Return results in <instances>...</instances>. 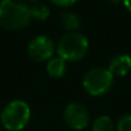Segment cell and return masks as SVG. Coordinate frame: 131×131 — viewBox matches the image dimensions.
Segmentation results:
<instances>
[{"mask_svg": "<svg viewBox=\"0 0 131 131\" xmlns=\"http://www.w3.org/2000/svg\"><path fill=\"white\" fill-rule=\"evenodd\" d=\"M31 21L30 7L21 0L0 2V26L5 30L17 31L28 26Z\"/></svg>", "mask_w": 131, "mask_h": 131, "instance_id": "1", "label": "cell"}, {"mask_svg": "<svg viewBox=\"0 0 131 131\" xmlns=\"http://www.w3.org/2000/svg\"><path fill=\"white\" fill-rule=\"evenodd\" d=\"M55 51L66 62H79L89 51V40L80 32H67L59 39Z\"/></svg>", "mask_w": 131, "mask_h": 131, "instance_id": "2", "label": "cell"}, {"mask_svg": "<svg viewBox=\"0 0 131 131\" xmlns=\"http://www.w3.org/2000/svg\"><path fill=\"white\" fill-rule=\"evenodd\" d=\"M31 118L30 105L25 100H13L8 103L2 113H0V122L3 127L8 131H21L23 130Z\"/></svg>", "mask_w": 131, "mask_h": 131, "instance_id": "3", "label": "cell"}, {"mask_svg": "<svg viewBox=\"0 0 131 131\" xmlns=\"http://www.w3.org/2000/svg\"><path fill=\"white\" fill-rule=\"evenodd\" d=\"M113 75L109 72L108 68L104 67H94L90 68L84 79L82 86L85 91L91 96H102L105 95L113 86Z\"/></svg>", "mask_w": 131, "mask_h": 131, "instance_id": "4", "label": "cell"}, {"mask_svg": "<svg viewBox=\"0 0 131 131\" xmlns=\"http://www.w3.org/2000/svg\"><path fill=\"white\" fill-rule=\"evenodd\" d=\"M27 53L34 62H46L51 59L53 54L55 53V44L49 36L39 35L30 41L27 46Z\"/></svg>", "mask_w": 131, "mask_h": 131, "instance_id": "5", "label": "cell"}, {"mask_svg": "<svg viewBox=\"0 0 131 131\" xmlns=\"http://www.w3.org/2000/svg\"><path fill=\"white\" fill-rule=\"evenodd\" d=\"M64 122L68 127L76 131H81L88 127L90 122V112L81 103H70L63 112Z\"/></svg>", "mask_w": 131, "mask_h": 131, "instance_id": "6", "label": "cell"}, {"mask_svg": "<svg viewBox=\"0 0 131 131\" xmlns=\"http://www.w3.org/2000/svg\"><path fill=\"white\" fill-rule=\"evenodd\" d=\"M109 72L113 77H123L131 71V57L128 54H117L114 55L108 66Z\"/></svg>", "mask_w": 131, "mask_h": 131, "instance_id": "7", "label": "cell"}, {"mask_svg": "<svg viewBox=\"0 0 131 131\" xmlns=\"http://www.w3.org/2000/svg\"><path fill=\"white\" fill-rule=\"evenodd\" d=\"M59 22H60V27L67 32H77V30H80L81 27L80 17L76 13L70 10H66L60 14Z\"/></svg>", "mask_w": 131, "mask_h": 131, "instance_id": "8", "label": "cell"}, {"mask_svg": "<svg viewBox=\"0 0 131 131\" xmlns=\"http://www.w3.org/2000/svg\"><path fill=\"white\" fill-rule=\"evenodd\" d=\"M66 63L67 62L63 60L59 57L49 59L46 63V73L53 79H59V77L64 76L66 70H67V64Z\"/></svg>", "mask_w": 131, "mask_h": 131, "instance_id": "9", "label": "cell"}, {"mask_svg": "<svg viewBox=\"0 0 131 131\" xmlns=\"http://www.w3.org/2000/svg\"><path fill=\"white\" fill-rule=\"evenodd\" d=\"M30 13H31V18L42 22L49 18L50 9L48 5H45L42 3H35L32 7H30Z\"/></svg>", "mask_w": 131, "mask_h": 131, "instance_id": "10", "label": "cell"}, {"mask_svg": "<svg viewBox=\"0 0 131 131\" xmlns=\"http://www.w3.org/2000/svg\"><path fill=\"white\" fill-rule=\"evenodd\" d=\"M114 122L109 116H99L93 121V131H113Z\"/></svg>", "mask_w": 131, "mask_h": 131, "instance_id": "11", "label": "cell"}, {"mask_svg": "<svg viewBox=\"0 0 131 131\" xmlns=\"http://www.w3.org/2000/svg\"><path fill=\"white\" fill-rule=\"evenodd\" d=\"M117 131H131V113L123 114L116 125Z\"/></svg>", "mask_w": 131, "mask_h": 131, "instance_id": "12", "label": "cell"}, {"mask_svg": "<svg viewBox=\"0 0 131 131\" xmlns=\"http://www.w3.org/2000/svg\"><path fill=\"white\" fill-rule=\"evenodd\" d=\"M50 2L58 7H71V5L76 4L79 0H50Z\"/></svg>", "mask_w": 131, "mask_h": 131, "instance_id": "13", "label": "cell"}, {"mask_svg": "<svg viewBox=\"0 0 131 131\" xmlns=\"http://www.w3.org/2000/svg\"><path fill=\"white\" fill-rule=\"evenodd\" d=\"M122 3H123V5H125V8L131 13V0H122Z\"/></svg>", "mask_w": 131, "mask_h": 131, "instance_id": "14", "label": "cell"}, {"mask_svg": "<svg viewBox=\"0 0 131 131\" xmlns=\"http://www.w3.org/2000/svg\"><path fill=\"white\" fill-rule=\"evenodd\" d=\"M108 2H111V3H113V4H118L119 2H122V0H108Z\"/></svg>", "mask_w": 131, "mask_h": 131, "instance_id": "15", "label": "cell"}, {"mask_svg": "<svg viewBox=\"0 0 131 131\" xmlns=\"http://www.w3.org/2000/svg\"><path fill=\"white\" fill-rule=\"evenodd\" d=\"M28 2H34V3H37L39 0H28Z\"/></svg>", "mask_w": 131, "mask_h": 131, "instance_id": "16", "label": "cell"}]
</instances>
